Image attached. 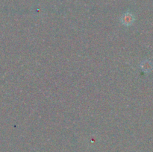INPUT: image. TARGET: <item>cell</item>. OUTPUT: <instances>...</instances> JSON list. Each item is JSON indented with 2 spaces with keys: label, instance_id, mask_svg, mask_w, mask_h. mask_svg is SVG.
Segmentation results:
<instances>
[{
  "label": "cell",
  "instance_id": "obj_1",
  "mask_svg": "<svg viewBox=\"0 0 153 152\" xmlns=\"http://www.w3.org/2000/svg\"><path fill=\"white\" fill-rule=\"evenodd\" d=\"M133 20H134V18L131 16V14H129V13H127V14L124 15V16H123L122 22L124 25H131V24L132 23Z\"/></svg>",
  "mask_w": 153,
  "mask_h": 152
}]
</instances>
